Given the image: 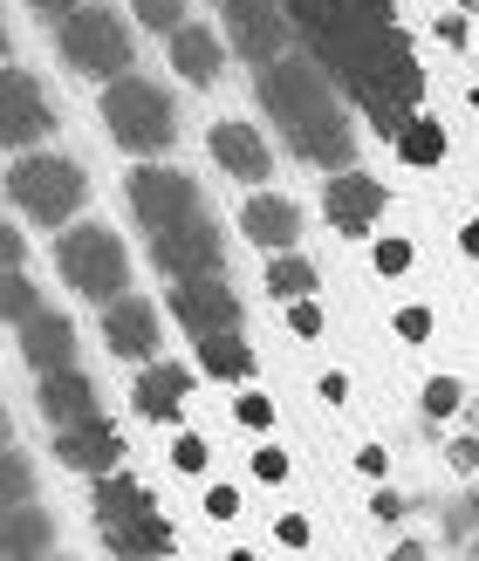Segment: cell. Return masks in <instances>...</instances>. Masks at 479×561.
I'll return each instance as SVG.
<instances>
[{"mask_svg": "<svg viewBox=\"0 0 479 561\" xmlns=\"http://www.w3.org/2000/svg\"><path fill=\"white\" fill-rule=\"evenodd\" d=\"M130 192V213L137 227L151 233V254L172 280H199V274H219V227L199 199V185L172 164H137L124 179Z\"/></svg>", "mask_w": 479, "mask_h": 561, "instance_id": "cell-1", "label": "cell"}, {"mask_svg": "<svg viewBox=\"0 0 479 561\" xmlns=\"http://www.w3.org/2000/svg\"><path fill=\"white\" fill-rule=\"evenodd\" d=\"M261 96H267L274 124L295 137V151H301L308 164L350 172L356 130H350V117H343V110H335L329 82H322V62H308V55H281L274 69H261Z\"/></svg>", "mask_w": 479, "mask_h": 561, "instance_id": "cell-2", "label": "cell"}, {"mask_svg": "<svg viewBox=\"0 0 479 561\" xmlns=\"http://www.w3.org/2000/svg\"><path fill=\"white\" fill-rule=\"evenodd\" d=\"M90 507H96L103 541L117 548L124 561H164V554H172V527H164L158 500H151L145 486H137L130 472H110V480H96Z\"/></svg>", "mask_w": 479, "mask_h": 561, "instance_id": "cell-3", "label": "cell"}, {"mask_svg": "<svg viewBox=\"0 0 479 561\" xmlns=\"http://www.w3.org/2000/svg\"><path fill=\"white\" fill-rule=\"evenodd\" d=\"M8 199H14V213L35 219V227H76L82 199H90V179H82V164L62 158V151H21L8 164Z\"/></svg>", "mask_w": 479, "mask_h": 561, "instance_id": "cell-4", "label": "cell"}, {"mask_svg": "<svg viewBox=\"0 0 479 561\" xmlns=\"http://www.w3.org/2000/svg\"><path fill=\"white\" fill-rule=\"evenodd\" d=\"M96 110H103V130L117 137L130 158H158L164 145H172V130H179L172 96H164L158 82H145V76H117V82H103Z\"/></svg>", "mask_w": 479, "mask_h": 561, "instance_id": "cell-5", "label": "cell"}, {"mask_svg": "<svg viewBox=\"0 0 479 561\" xmlns=\"http://www.w3.org/2000/svg\"><path fill=\"white\" fill-rule=\"evenodd\" d=\"M55 267H62V280L82 295V301H124L130 295V254L124 240L110 227H62V240H55Z\"/></svg>", "mask_w": 479, "mask_h": 561, "instance_id": "cell-6", "label": "cell"}, {"mask_svg": "<svg viewBox=\"0 0 479 561\" xmlns=\"http://www.w3.org/2000/svg\"><path fill=\"white\" fill-rule=\"evenodd\" d=\"M55 48H62V62H69L76 76H90V82L130 76V55H137L124 14L96 8V0H90V8H76V14H62V27H55Z\"/></svg>", "mask_w": 479, "mask_h": 561, "instance_id": "cell-7", "label": "cell"}, {"mask_svg": "<svg viewBox=\"0 0 479 561\" xmlns=\"http://www.w3.org/2000/svg\"><path fill=\"white\" fill-rule=\"evenodd\" d=\"M227 27H233V48L247 55L253 69H274L288 55V0H227Z\"/></svg>", "mask_w": 479, "mask_h": 561, "instance_id": "cell-8", "label": "cell"}, {"mask_svg": "<svg viewBox=\"0 0 479 561\" xmlns=\"http://www.w3.org/2000/svg\"><path fill=\"white\" fill-rule=\"evenodd\" d=\"M172 316L192 329V343H206V335H233V329H240V295H233L219 274L172 280Z\"/></svg>", "mask_w": 479, "mask_h": 561, "instance_id": "cell-9", "label": "cell"}, {"mask_svg": "<svg viewBox=\"0 0 479 561\" xmlns=\"http://www.w3.org/2000/svg\"><path fill=\"white\" fill-rule=\"evenodd\" d=\"M0 137H8V151H35L42 137H55V110L48 96L35 90V76L27 69H8V82H0Z\"/></svg>", "mask_w": 479, "mask_h": 561, "instance_id": "cell-10", "label": "cell"}, {"mask_svg": "<svg viewBox=\"0 0 479 561\" xmlns=\"http://www.w3.org/2000/svg\"><path fill=\"white\" fill-rule=\"evenodd\" d=\"M322 213H329L335 233L363 240V233H377V219H384V185H377L370 172H329V185H322Z\"/></svg>", "mask_w": 479, "mask_h": 561, "instance_id": "cell-11", "label": "cell"}, {"mask_svg": "<svg viewBox=\"0 0 479 561\" xmlns=\"http://www.w3.org/2000/svg\"><path fill=\"white\" fill-rule=\"evenodd\" d=\"M206 151H213V164L227 179H240V185H267V172H274V151H267V137L253 130V124H240V117H227V124H213L206 130Z\"/></svg>", "mask_w": 479, "mask_h": 561, "instance_id": "cell-12", "label": "cell"}, {"mask_svg": "<svg viewBox=\"0 0 479 561\" xmlns=\"http://www.w3.org/2000/svg\"><path fill=\"white\" fill-rule=\"evenodd\" d=\"M240 227H247V240L261 247V254H295V240H301V206L281 199V192H253V199L240 206Z\"/></svg>", "mask_w": 479, "mask_h": 561, "instance_id": "cell-13", "label": "cell"}, {"mask_svg": "<svg viewBox=\"0 0 479 561\" xmlns=\"http://www.w3.org/2000/svg\"><path fill=\"white\" fill-rule=\"evenodd\" d=\"M14 335H21V356L35 363L42 377H55V370H76V329L55 316V308L42 301L27 322H14Z\"/></svg>", "mask_w": 479, "mask_h": 561, "instance_id": "cell-14", "label": "cell"}, {"mask_svg": "<svg viewBox=\"0 0 479 561\" xmlns=\"http://www.w3.org/2000/svg\"><path fill=\"white\" fill-rule=\"evenodd\" d=\"M55 459H62L69 472H90V480H110L124 459V438L103 425V417H90V425H69V432H55Z\"/></svg>", "mask_w": 479, "mask_h": 561, "instance_id": "cell-15", "label": "cell"}, {"mask_svg": "<svg viewBox=\"0 0 479 561\" xmlns=\"http://www.w3.org/2000/svg\"><path fill=\"white\" fill-rule=\"evenodd\" d=\"M103 343L117 350V356H130V363L158 356V308H151V301H137V295L110 301V308H103Z\"/></svg>", "mask_w": 479, "mask_h": 561, "instance_id": "cell-16", "label": "cell"}, {"mask_svg": "<svg viewBox=\"0 0 479 561\" xmlns=\"http://www.w3.org/2000/svg\"><path fill=\"white\" fill-rule=\"evenodd\" d=\"M185 398H192V370H179V363H151V370L130 383V404H137V417H151V425H179Z\"/></svg>", "mask_w": 479, "mask_h": 561, "instance_id": "cell-17", "label": "cell"}, {"mask_svg": "<svg viewBox=\"0 0 479 561\" xmlns=\"http://www.w3.org/2000/svg\"><path fill=\"white\" fill-rule=\"evenodd\" d=\"M42 417H48L55 432L103 417V411H96V383L82 377V370H55V377H42Z\"/></svg>", "mask_w": 479, "mask_h": 561, "instance_id": "cell-18", "label": "cell"}, {"mask_svg": "<svg viewBox=\"0 0 479 561\" xmlns=\"http://www.w3.org/2000/svg\"><path fill=\"white\" fill-rule=\"evenodd\" d=\"M164 55H172V69L185 76V82H206V90H213V82H219V62H227V48H219V35H213V27H179V35H172V48H164Z\"/></svg>", "mask_w": 479, "mask_h": 561, "instance_id": "cell-19", "label": "cell"}, {"mask_svg": "<svg viewBox=\"0 0 479 561\" xmlns=\"http://www.w3.org/2000/svg\"><path fill=\"white\" fill-rule=\"evenodd\" d=\"M8 561H48V541H55V520L42 507H8Z\"/></svg>", "mask_w": 479, "mask_h": 561, "instance_id": "cell-20", "label": "cell"}, {"mask_svg": "<svg viewBox=\"0 0 479 561\" xmlns=\"http://www.w3.org/2000/svg\"><path fill=\"white\" fill-rule=\"evenodd\" d=\"M199 370L219 377V383H247V377H253L247 335H240V329H233V335H206V343H199Z\"/></svg>", "mask_w": 479, "mask_h": 561, "instance_id": "cell-21", "label": "cell"}, {"mask_svg": "<svg viewBox=\"0 0 479 561\" xmlns=\"http://www.w3.org/2000/svg\"><path fill=\"white\" fill-rule=\"evenodd\" d=\"M398 158L418 164V172H425V164H445V124L432 117V110H411V117H404V130H398Z\"/></svg>", "mask_w": 479, "mask_h": 561, "instance_id": "cell-22", "label": "cell"}, {"mask_svg": "<svg viewBox=\"0 0 479 561\" xmlns=\"http://www.w3.org/2000/svg\"><path fill=\"white\" fill-rule=\"evenodd\" d=\"M322 288V274L308 267L301 254H267V295H281V301H308Z\"/></svg>", "mask_w": 479, "mask_h": 561, "instance_id": "cell-23", "label": "cell"}, {"mask_svg": "<svg viewBox=\"0 0 479 561\" xmlns=\"http://www.w3.org/2000/svg\"><path fill=\"white\" fill-rule=\"evenodd\" d=\"M370 267H377L384 280L411 274V240H404V233H377V247H370Z\"/></svg>", "mask_w": 479, "mask_h": 561, "instance_id": "cell-24", "label": "cell"}, {"mask_svg": "<svg viewBox=\"0 0 479 561\" xmlns=\"http://www.w3.org/2000/svg\"><path fill=\"white\" fill-rule=\"evenodd\" d=\"M130 14L145 27H164V35H179L185 27V0H130Z\"/></svg>", "mask_w": 479, "mask_h": 561, "instance_id": "cell-25", "label": "cell"}, {"mask_svg": "<svg viewBox=\"0 0 479 561\" xmlns=\"http://www.w3.org/2000/svg\"><path fill=\"white\" fill-rule=\"evenodd\" d=\"M233 417L247 432H274V398H261V390H240L233 398Z\"/></svg>", "mask_w": 479, "mask_h": 561, "instance_id": "cell-26", "label": "cell"}, {"mask_svg": "<svg viewBox=\"0 0 479 561\" xmlns=\"http://www.w3.org/2000/svg\"><path fill=\"white\" fill-rule=\"evenodd\" d=\"M0 480H8V486H0L8 507H27V493H35V466H27L21 453H8V472H0Z\"/></svg>", "mask_w": 479, "mask_h": 561, "instance_id": "cell-27", "label": "cell"}, {"mask_svg": "<svg viewBox=\"0 0 479 561\" xmlns=\"http://www.w3.org/2000/svg\"><path fill=\"white\" fill-rule=\"evenodd\" d=\"M253 480H261V486H281V480H288V453H281V445H253Z\"/></svg>", "mask_w": 479, "mask_h": 561, "instance_id": "cell-28", "label": "cell"}, {"mask_svg": "<svg viewBox=\"0 0 479 561\" xmlns=\"http://www.w3.org/2000/svg\"><path fill=\"white\" fill-rule=\"evenodd\" d=\"M432 35H438V48L466 55V48H472V21H466V14H438V21H432Z\"/></svg>", "mask_w": 479, "mask_h": 561, "instance_id": "cell-29", "label": "cell"}, {"mask_svg": "<svg viewBox=\"0 0 479 561\" xmlns=\"http://www.w3.org/2000/svg\"><path fill=\"white\" fill-rule=\"evenodd\" d=\"M288 329L301 335V343H316V335H322V301H316V295H308V301H288Z\"/></svg>", "mask_w": 479, "mask_h": 561, "instance_id": "cell-30", "label": "cell"}, {"mask_svg": "<svg viewBox=\"0 0 479 561\" xmlns=\"http://www.w3.org/2000/svg\"><path fill=\"white\" fill-rule=\"evenodd\" d=\"M398 335H404V343H425V335H432V308L425 301H404L398 308Z\"/></svg>", "mask_w": 479, "mask_h": 561, "instance_id": "cell-31", "label": "cell"}, {"mask_svg": "<svg viewBox=\"0 0 479 561\" xmlns=\"http://www.w3.org/2000/svg\"><path fill=\"white\" fill-rule=\"evenodd\" d=\"M35 288H27V274H8V322H27V316H35Z\"/></svg>", "mask_w": 479, "mask_h": 561, "instance_id": "cell-32", "label": "cell"}, {"mask_svg": "<svg viewBox=\"0 0 479 561\" xmlns=\"http://www.w3.org/2000/svg\"><path fill=\"white\" fill-rule=\"evenodd\" d=\"M425 411H432V417H453V411H459V383H453V377H432V383H425Z\"/></svg>", "mask_w": 479, "mask_h": 561, "instance_id": "cell-33", "label": "cell"}, {"mask_svg": "<svg viewBox=\"0 0 479 561\" xmlns=\"http://www.w3.org/2000/svg\"><path fill=\"white\" fill-rule=\"evenodd\" d=\"M172 466H179V472H206V438L179 432V445H172Z\"/></svg>", "mask_w": 479, "mask_h": 561, "instance_id": "cell-34", "label": "cell"}, {"mask_svg": "<svg viewBox=\"0 0 479 561\" xmlns=\"http://www.w3.org/2000/svg\"><path fill=\"white\" fill-rule=\"evenodd\" d=\"M356 472H363V480H384V472H390V453H384V445H363V453H356Z\"/></svg>", "mask_w": 479, "mask_h": 561, "instance_id": "cell-35", "label": "cell"}, {"mask_svg": "<svg viewBox=\"0 0 479 561\" xmlns=\"http://www.w3.org/2000/svg\"><path fill=\"white\" fill-rule=\"evenodd\" d=\"M206 514H213V520H233V514H240V493H233V486H213V493H206Z\"/></svg>", "mask_w": 479, "mask_h": 561, "instance_id": "cell-36", "label": "cell"}, {"mask_svg": "<svg viewBox=\"0 0 479 561\" xmlns=\"http://www.w3.org/2000/svg\"><path fill=\"white\" fill-rule=\"evenodd\" d=\"M472 527H479V486L459 500V507H453V535H472Z\"/></svg>", "mask_w": 479, "mask_h": 561, "instance_id": "cell-37", "label": "cell"}, {"mask_svg": "<svg viewBox=\"0 0 479 561\" xmlns=\"http://www.w3.org/2000/svg\"><path fill=\"white\" fill-rule=\"evenodd\" d=\"M274 535H281V548H308V520H301V514H281Z\"/></svg>", "mask_w": 479, "mask_h": 561, "instance_id": "cell-38", "label": "cell"}, {"mask_svg": "<svg viewBox=\"0 0 479 561\" xmlns=\"http://www.w3.org/2000/svg\"><path fill=\"white\" fill-rule=\"evenodd\" d=\"M459 254H466V261H479V213H472V219H459Z\"/></svg>", "mask_w": 479, "mask_h": 561, "instance_id": "cell-39", "label": "cell"}, {"mask_svg": "<svg viewBox=\"0 0 479 561\" xmlns=\"http://www.w3.org/2000/svg\"><path fill=\"white\" fill-rule=\"evenodd\" d=\"M27 8H35V14H55V21H62V14H76V8H90V0H27Z\"/></svg>", "mask_w": 479, "mask_h": 561, "instance_id": "cell-40", "label": "cell"}, {"mask_svg": "<svg viewBox=\"0 0 479 561\" xmlns=\"http://www.w3.org/2000/svg\"><path fill=\"white\" fill-rule=\"evenodd\" d=\"M453 466H459V472L479 466V438H459V445H453Z\"/></svg>", "mask_w": 479, "mask_h": 561, "instance_id": "cell-41", "label": "cell"}, {"mask_svg": "<svg viewBox=\"0 0 479 561\" xmlns=\"http://www.w3.org/2000/svg\"><path fill=\"white\" fill-rule=\"evenodd\" d=\"M370 514H377V520H398V514H404V500H398V493H377V500H370Z\"/></svg>", "mask_w": 479, "mask_h": 561, "instance_id": "cell-42", "label": "cell"}, {"mask_svg": "<svg viewBox=\"0 0 479 561\" xmlns=\"http://www.w3.org/2000/svg\"><path fill=\"white\" fill-rule=\"evenodd\" d=\"M390 561H425V554H418V548H398V554H390Z\"/></svg>", "mask_w": 479, "mask_h": 561, "instance_id": "cell-43", "label": "cell"}, {"mask_svg": "<svg viewBox=\"0 0 479 561\" xmlns=\"http://www.w3.org/2000/svg\"><path fill=\"white\" fill-rule=\"evenodd\" d=\"M466 103H472V110H479V82H466Z\"/></svg>", "mask_w": 479, "mask_h": 561, "instance_id": "cell-44", "label": "cell"}]
</instances>
